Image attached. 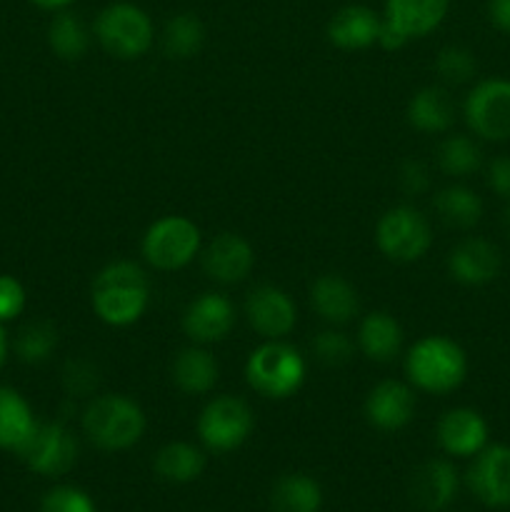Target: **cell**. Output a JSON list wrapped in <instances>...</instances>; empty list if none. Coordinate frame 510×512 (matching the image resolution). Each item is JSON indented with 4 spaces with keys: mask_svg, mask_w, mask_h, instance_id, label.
<instances>
[{
    "mask_svg": "<svg viewBox=\"0 0 510 512\" xmlns=\"http://www.w3.org/2000/svg\"><path fill=\"white\" fill-rule=\"evenodd\" d=\"M48 43L60 60H80L90 48V33L75 13H58L48 28Z\"/></svg>",
    "mask_w": 510,
    "mask_h": 512,
    "instance_id": "cell-30",
    "label": "cell"
},
{
    "mask_svg": "<svg viewBox=\"0 0 510 512\" xmlns=\"http://www.w3.org/2000/svg\"><path fill=\"white\" fill-rule=\"evenodd\" d=\"M25 310V288L13 275H0V323H10Z\"/></svg>",
    "mask_w": 510,
    "mask_h": 512,
    "instance_id": "cell-37",
    "label": "cell"
},
{
    "mask_svg": "<svg viewBox=\"0 0 510 512\" xmlns=\"http://www.w3.org/2000/svg\"><path fill=\"white\" fill-rule=\"evenodd\" d=\"M83 433L105 453L128 450L143 438L145 413L128 395L108 393L90 400L83 413Z\"/></svg>",
    "mask_w": 510,
    "mask_h": 512,
    "instance_id": "cell-3",
    "label": "cell"
},
{
    "mask_svg": "<svg viewBox=\"0 0 510 512\" xmlns=\"http://www.w3.org/2000/svg\"><path fill=\"white\" fill-rule=\"evenodd\" d=\"M308 375L303 353L283 340H268L248 355L245 380L258 395L270 400H285L298 393Z\"/></svg>",
    "mask_w": 510,
    "mask_h": 512,
    "instance_id": "cell-4",
    "label": "cell"
},
{
    "mask_svg": "<svg viewBox=\"0 0 510 512\" xmlns=\"http://www.w3.org/2000/svg\"><path fill=\"white\" fill-rule=\"evenodd\" d=\"M63 383L73 398H83L98 388V370L90 360H70L63 370Z\"/></svg>",
    "mask_w": 510,
    "mask_h": 512,
    "instance_id": "cell-36",
    "label": "cell"
},
{
    "mask_svg": "<svg viewBox=\"0 0 510 512\" xmlns=\"http://www.w3.org/2000/svg\"><path fill=\"white\" fill-rule=\"evenodd\" d=\"M490 23L503 33H510V0H488Z\"/></svg>",
    "mask_w": 510,
    "mask_h": 512,
    "instance_id": "cell-40",
    "label": "cell"
},
{
    "mask_svg": "<svg viewBox=\"0 0 510 512\" xmlns=\"http://www.w3.org/2000/svg\"><path fill=\"white\" fill-rule=\"evenodd\" d=\"M200 228L185 215H163L143 235V258L150 268L173 273L185 268L200 253Z\"/></svg>",
    "mask_w": 510,
    "mask_h": 512,
    "instance_id": "cell-6",
    "label": "cell"
},
{
    "mask_svg": "<svg viewBox=\"0 0 510 512\" xmlns=\"http://www.w3.org/2000/svg\"><path fill=\"white\" fill-rule=\"evenodd\" d=\"M235 325V308L230 298L220 293H203L185 308L183 333L195 345L220 343Z\"/></svg>",
    "mask_w": 510,
    "mask_h": 512,
    "instance_id": "cell-15",
    "label": "cell"
},
{
    "mask_svg": "<svg viewBox=\"0 0 510 512\" xmlns=\"http://www.w3.org/2000/svg\"><path fill=\"white\" fill-rule=\"evenodd\" d=\"M435 210H438L440 220L453 228L468 230L480 223L483 218V200L475 190L465 188V185H450L443 188L433 200Z\"/></svg>",
    "mask_w": 510,
    "mask_h": 512,
    "instance_id": "cell-26",
    "label": "cell"
},
{
    "mask_svg": "<svg viewBox=\"0 0 510 512\" xmlns=\"http://www.w3.org/2000/svg\"><path fill=\"white\" fill-rule=\"evenodd\" d=\"M18 455L33 473L58 478L78 460V440L63 423H38Z\"/></svg>",
    "mask_w": 510,
    "mask_h": 512,
    "instance_id": "cell-11",
    "label": "cell"
},
{
    "mask_svg": "<svg viewBox=\"0 0 510 512\" xmlns=\"http://www.w3.org/2000/svg\"><path fill=\"white\" fill-rule=\"evenodd\" d=\"M95 38L118 60H138L153 45V20L133 3H113L95 18Z\"/></svg>",
    "mask_w": 510,
    "mask_h": 512,
    "instance_id": "cell-5",
    "label": "cell"
},
{
    "mask_svg": "<svg viewBox=\"0 0 510 512\" xmlns=\"http://www.w3.org/2000/svg\"><path fill=\"white\" fill-rule=\"evenodd\" d=\"M58 348V330L48 320H33L20 328L15 338V355L28 365H40Z\"/></svg>",
    "mask_w": 510,
    "mask_h": 512,
    "instance_id": "cell-32",
    "label": "cell"
},
{
    "mask_svg": "<svg viewBox=\"0 0 510 512\" xmlns=\"http://www.w3.org/2000/svg\"><path fill=\"white\" fill-rule=\"evenodd\" d=\"M468 488L488 508H510V445H485L475 455Z\"/></svg>",
    "mask_w": 510,
    "mask_h": 512,
    "instance_id": "cell-13",
    "label": "cell"
},
{
    "mask_svg": "<svg viewBox=\"0 0 510 512\" xmlns=\"http://www.w3.org/2000/svg\"><path fill=\"white\" fill-rule=\"evenodd\" d=\"M8 350H10V343H8V333H5L3 323H0V368L5 365V360H8Z\"/></svg>",
    "mask_w": 510,
    "mask_h": 512,
    "instance_id": "cell-42",
    "label": "cell"
},
{
    "mask_svg": "<svg viewBox=\"0 0 510 512\" xmlns=\"http://www.w3.org/2000/svg\"><path fill=\"white\" fill-rule=\"evenodd\" d=\"M170 373L178 390L188 395H205L218 383L220 368L210 350H205L203 345H190L175 355Z\"/></svg>",
    "mask_w": 510,
    "mask_h": 512,
    "instance_id": "cell-22",
    "label": "cell"
},
{
    "mask_svg": "<svg viewBox=\"0 0 510 512\" xmlns=\"http://www.w3.org/2000/svg\"><path fill=\"white\" fill-rule=\"evenodd\" d=\"M205 43V28L198 15L180 13L165 23L163 50L173 60H188L200 53Z\"/></svg>",
    "mask_w": 510,
    "mask_h": 512,
    "instance_id": "cell-29",
    "label": "cell"
},
{
    "mask_svg": "<svg viewBox=\"0 0 510 512\" xmlns=\"http://www.w3.org/2000/svg\"><path fill=\"white\" fill-rule=\"evenodd\" d=\"M405 375L423 393L448 395L468 378V355L448 335H425L410 345Z\"/></svg>",
    "mask_w": 510,
    "mask_h": 512,
    "instance_id": "cell-2",
    "label": "cell"
},
{
    "mask_svg": "<svg viewBox=\"0 0 510 512\" xmlns=\"http://www.w3.org/2000/svg\"><path fill=\"white\" fill-rule=\"evenodd\" d=\"M30 3H35L43 10H63L65 5H70L73 0H30Z\"/></svg>",
    "mask_w": 510,
    "mask_h": 512,
    "instance_id": "cell-41",
    "label": "cell"
},
{
    "mask_svg": "<svg viewBox=\"0 0 510 512\" xmlns=\"http://www.w3.org/2000/svg\"><path fill=\"white\" fill-rule=\"evenodd\" d=\"M310 305L330 325H345L358 315V290L343 275L325 273L310 285Z\"/></svg>",
    "mask_w": 510,
    "mask_h": 512,
    "instance_id": "cell-19",
    "label": "cell"
},
{
    "mask_svg": "<svg viewBox=\"0 0 510 512\" xmlns=\"http://www.w3.org/2000/svg\"><path fill=\"white\" fill-rule=\"evenodd\" d=\"M40 512H95L93 500L78 488H53L40 503Z\"/></svg>",
    "mask_w": 510,
    "mask_h": 512,
    "instance_id": "cell-35",
    "label": "cell"
},
{
    "mask_svg": "<svg viewBox=\"0 0 510 512\" xmlns=\"http://www.w3.org/2000/svg\"><path fill=\"white\" fill-rule=\"evenodd\" d=\"M400 185H403L405 193L420 195L423 190H428V185H430L428 168H425L420 160H408V163L400 168Z\"/></svg>",
    "mask_w": 510,
    "mask_h": 512,
    "instance_id": "cell-38",
    "label": "cell"
},
{
    "mask_svg": "<svg viewBox=\"0 0 510 512\" xmlns=\"http://www.w3.org/2000/svg\"><path fill=\"white\" fill-rule=\"evenodd\" d=\"M375 245L388 260L415 263L433 245V228L413 205H395L380 215L375 225Z\"/></svg>",
    "mask_w": 510,
    "mask_h": 512,
    "instance_id": "cell-7",
    "label": "cell"
},
{
    "mask_svg": "<svg viewBox=\"0 0 510 512\" xmlns=\"http://www.w3.org/2000/svg\"><path fill=\"white\" fill-rule=\"evenodd\" d=\"M475 70H478V63H475L473 53L463 48V45H448L435 58V73L450 85L468 83L475 75Z\"/></svg>",
    "mask_w": 510,
    "mask_h": 512,
    "instance_id": "cell-33",
    "label": "cell"
},
{
    "mask_svg": "<svg viewBox=\"0 0 510 512\" xmlns=\"http://www.w3.org/2000/svg\"><path fill=\"white\" fill-rule=\"evenodd\" d=\"M353 350V340L335 328L323 330V333L315 335L313 340V355L320 363L328 365V368H340V365L348 363V360L353 358Z\"/></svg>",
    "mask_w": 510,
    "mask_h": 512,
    "instance_id": "cell-34",
    "label": "cell"
},
{
    "mask_svg": "<svg viewBox=\"0 0 510 512\" xmlns=\"http://www.w3.org/2000/svg\"><path fill=\"white\" fill-rule=\"evenodd\" d=\"M245 318L265 340H283L298 323V308L283 288L265 283L255 285L245 298Z\"/></svg>",
    "mask_w": 510,
    "mask_h": 512,
    "instance_id": "cell-12",
    "label": "cell"
},
{
    "mask_svg": "<svg viewBox=\"0 0 510 512\" xmlns=\"http://www.w3.org/2000/svg\"><path fill=\"white\" fill-rule=\"evenodd\" d=\"M488 185L500 198H510V158L498 155L488 165Z\"/></svg>",
    "mask_w": 510,
    "mask_h": 512,
    "instance_id": "cell-39",
    "label": "cell"
},
{
    "mask_svg": "<svg viewBox=\"0 0 510 512\" xmlns=\"http://www.w3.org/2000/svg\"><path fill=\"white\" fill-rule=\"evenodd\" d=\"M155 473L168 483H190L200 478L205 468V458L195 445L190 443H168L158 450L153 463Z\"/></svg>",
    "mask_w": 510,
    "mask_h": 512,
    "instance_id": "cell-27",
    "label": "cell"
},
{
    "mask_svg": "<svg viewBox=\"0 0 510 512\" xmlns=\"http://www.w3.org/2000/svg\"><path fill=\"white\" fill-rule=\"evenodd\" d=\"M448 8L450 0H385L378 45L400 50L408 40L425 38L443 23Z\"/></svg>",
    "mask_w": 510,
    "mask_h": 512,
    "instance_id": "cell-8",
    "label": "cell"
},
{
    "mask_svg": "<svg viewBox=\"0 0 510 512\" xmlns=\"http://www.w3.org/2000/svg\"><path fill=\"white\" fill-rule=\"evenodd\" d=\"M380 18L368 5H345L330 18L328 40L340 50H365L378 43Z\"/></svg>",
    "mask_w": 510,
    "mask_h": 512,
    "instance_id": "cell-20",
    "label": "cell"
},
{
    "mask_svg": "<svg viewBox=\"0 0 510 512\" xmlns=\"http://www.w3.org/2000/svg\"><path fill=\"white\" fill-rule=\"evenodd\" d=\"M465 123L470 133L490 143L510 140V80H480L463 103Z\"/></svg>",
    "mask_w": 510,
    "mask_h": 512,
    "instance_id": "cell-10",
    "label": "cell"
},
{
    "mask_svg": "<svg viewBox=\"0 0 510 512\" xmlns=\"http://www.w3.org/2000/svg\"><path fill=\"white\" fill-rule=\"evenodd\" d=\"M435 438L453 458H473L488 445V423L478 410L453 408L438 420Z\"/></svg>",
    "mask_w": 510,
    "mask_h": 512,
    "instance_id": "cell-17",
    "label": "cell"
},
{
    "mask_svg": "<svg viewBox=\"0 0 510 512\" xmlns=\"http://www.w3.org/2000/svg\"><path fill=\"white\" fill-rule=\"evenodd\" d=\"M500 270H503V255L485 238L460 240L448 255L450 278L460 285H468V288L493 283Z\"/></svg>",
    "mask_w": 510,
    "mask_h": 512,
    "instance_id": "cell-16",
    "label": "cell"
},
{
    "mask_svg": "<svg viewBox=\"0 0 510 512\" xmlns=\"http://www.w3.org/2000/svg\"><path fill=\"white\" fill-rule=\"evenodd\" d=\"M150 303V280L133 260L108 263L93 280L90 305L105 325L128 328L138 323Z\"/></svg>",
    "mask_w": 510,
    "mask_h": 512,
    "instance_id": "cell-1",
    "label": "cell"
},
{
    "mask_svg": "<svg viewBox=\"0 0 510 512\" xmlns=\"http://www.w3.org/2000/svg\"><path fill=\"white\" fill-rule=\"evenodd\" d=\"M35 420L28 400L18 390L0 385V448L20 453L28 438L33 435Z\"/></svg>",
    "mask_w": 510,
    "mask_h": 512,
    "instance_id": "cell-25",
    "label": "cell"
},
{
    "mask_svg": "<svg viewBox=\"0 0 510 512\" xmlns=\"http://www.w3.org/2000/svg\"><path fill=\"white\" fill-rule=\"evenodd\" d=\"M320 505H323V493H320V485L310 475L290 473L275 483V512H318Z\"/></svg>",
    "mask_w": 510,
    "mask_h": 512,
    "instance_id": "cell-28",
    "label": "cell"
},
{
    "mask_svg": "<svg viewBox=\"0 0 510 512\" xmlns=\"http://www.w3.org/2000/svg\"><path fill=\"white\" fill-rule=\"evenodd\" d=\"M458 495V470L448 460H428L413 478V498L425 510H443Z\"/></svg>",
    "mask_w": 510,
    "mask_h": 512,
    "instance_id": "cell-23",
    "label": "cell"
},
{
    "mask_svg": "<svg viewBox=\"0 0 510 512\" xmlns=\"http://www.w3.org/2000/svg\"><path fill=\"white\" fill-rule=\"evenodd\" d=\"M253 428V410L235 395H220L200 410L198 438L213 453H230L240 448L250 438Z\"/></svg>",
    "mask_w": 510,
    "mask_h": 512,
    "instance_id": "cell-9",
    "label": "cell"
},
{
    "mask_svg": "<svg viewBox=\"0 0 510 512\" xmlns=\"http://www.w3.org/2000/svg\"><path fill=\"white\" fill-rule=\"evenodd\" d=\"M403 345V328L398 320L385 310H373L360 320L358 348L360 353L375 363H390Z\"/></svg>",
    "mask_w": 510,
    "mask_h": 512,
    "instance_id": "cell-21",
    "label": "cell"
},
{
    "mask_svg": "<svg viewBox=\"0 0 510 512\" xmlns=\"http://www.w3.org/2000/svg\"><path fill=\"white\" fill-rule=\"evenodd\" d=\"M255 250L243 235L220 233L203 250V270L218 285H238L253 273Z\"/></svg>",
    "mask_w": 510,
    "mask_h": 512,
    "instance_id": "cell-14",
    "label": "cell"
},
{
    "mask_svg": "<svg viewBox=\"0 0 510 512\" xmlns=\"http://www.w3.org/2000/svg\"><path fill=\"white\" fill-rule=\"evenodd\" d=\"M503 225H505V230H508V235H510V205L505 208V213H503Z\"/></svg>",
    "mask_w": 510,
    "mask_h": 512,
    "instance_id": "cell-43",
    "label": "cell"
},
{
    "mask_svg": "<svg viewBox=\"0 0 510 512\" xmlns=\"http://www.w3.org/2000/svg\"><path fill=\"white\" fill-rule=\"evenodd\" d=\"M438 165L450 178H468L483 165L480 145L468 135H448L438 148Z\"/></svg>",
    "mask_w": 510,
    "mask_h": 512,
    "instance_id": "cell-31",
    "label": "cell"
},
{
    "mask_svg": "<svg viewBox=\"0 0 510 512\" xmlns=\"http://www.w3.org/2000/svg\"><path fill=\"white\" fill-rule=\"evenodd\" d=\"M365 418L375 430H403L415 415V395L400 380H383L365 398Z\"/></svg>",
    "mask_w": 510,
    "mask_h": 512,
    "instance_id": "cell-18",
    "label": "cell"
},
{
    "mask_svg": "<svg viewBox=\"0 0 510 512\" xmlns=\"http://www.w3.org/2000/svg\"><path fill=\"white\" fill-rule=\"evenodd\" d=\"M405 115H408V123L420 133H445L455 120V105L448 90L428 85L408 100Z\"/></svg>",
    "mask_w": 510,
    "mask_h": 512,
    "instance_id": "cell-24",
    "label": "cell"
}]
</instances>
